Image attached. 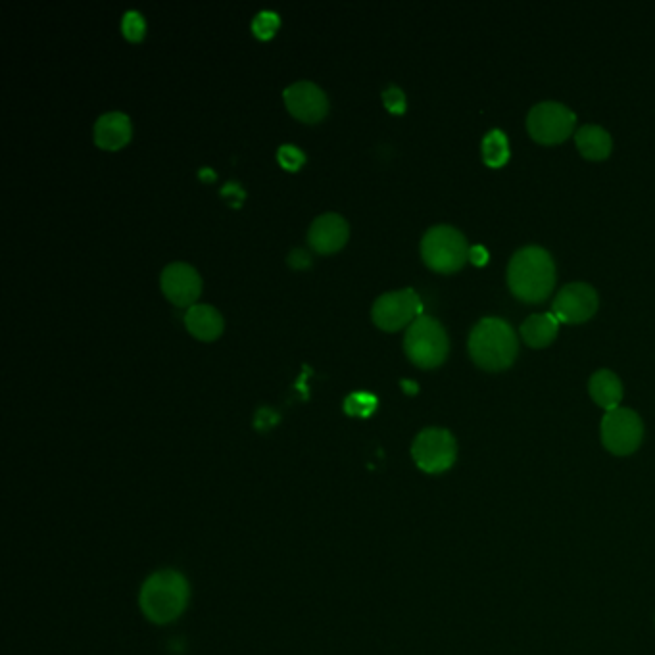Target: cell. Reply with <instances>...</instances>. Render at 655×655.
Masks as SVG:
<instances>
[{"label":"cell","mask_w":655,"mask_h":655,"mask_svg":"<svg viewBox=\"0 0 655 655\" xmlns=\"http://www.w3.org/2000/svg\"><path fill=\"white\" fill-rule=\"evenodd\" d=\"M508 285L521 302H544L556 285V266L550 252L534 244L517 250L508 266Z\"/></svg>","instance_id":"cell-1"},{"label":"cell","mask_w":655,"mask_h":655,"mask_svg":"<svg viewBox=\"0 0 655 655\" xmlns=\"http://www.w3.org/2000/svg\"><path fill=\"white\" fill-rule=\"evenodd\" d=\"M469 354L486 371H504L517 358V337L506 319L485 317L469 335Z\"/></svg>","instance_id":"cell-2"},{"label":"cell","mask_w":655,"mask_h":655,"mask_svg":"<svg viewBox=\"0 0 655 655\" xmlns=\"http://www.w3.org/2000/svg\"><path fill=\"white\" fill-rule=\"evenodd\" d=\"M141 609L148 621L164 625L175 621L189 602V583L177 571H158L141 588Z\"/></svg>","instance_id":"cell-3"},{"label":"cell","mask_w":655,"mask_h":655,"mask_svg":"<svg viewBox=\"0 0 655 655\" xmlns=\"http://www.w3.org/2000/svg\"><path fill=\"white\" fill-rule=\"evenodd\" d=\"M404 350L412 364L421 369H435L446 360L450 342L435 317L419 316L406 331Z\"/></svg>","instance_id":"cell-4"},{"label":"cell","mask_w":655,"mask_h":655,"mask_svg":"<svg viewBox=\"0 0 655 655\" xmlns=\"http://www.w3.org/2000/svg\"><path fill=\"white\" fill-rule=\"evenodd\" d=\"M421 256L433 271L454 273L469 260V246L456 227L435 225L421 241Z\"/></svg>","instance_id":"cell-5"},{"label":"cell","mask_w":655,"mask_h":655,"mask_svg":"<svg viewBox=\"0 0 655 655\" xmlns=\"http://www.w3.org/2000/svg\"><path fill=\"white\" fill-rule=\"evenodd\" d=\"M577 116L565 104L546 100L538 102L527 116V129L536 143L558 145L571 137Z\"/></svg>","instance_id":"cell-6"},{"label":"cell","mask_w":655,"mask_h":655,"mask_svg":"<svg viewBox=\"0 0 655 655\" xmlns=\"http://www.w3.org/2000/svg\"><path fill=\"white\" fill-rule=\"evenodd\" d=\"M412 456L421 471L431 475L444 473L456 463V438L446 429H425L413 440Z\"/></svg>","instance_id":"cell-7"},{"label":"cell","mask_w":655,"mask_h":655,"mask_svg":"<svg viewBox=\"0 0 655 655\" xmlns=\"http://www.w3.org/2000/svg\"><path fill=\"white\" fill-rule=\"evenodd\" d=\"M423 312L421 298L413 289L385 292L379 296L371 308L373 323L383 331H400L406 325H412Z\"/></svg>","instance_id":"cell-8"},{"label":"cell","mask_w":655,"mask_h":655,"mask_svg":"<svg viewBox=\"0 0 655 655\" xmlns=\"http://www.w3.org/2000/svg\"><path fill=\"white\" fill-rule=\"evenodd\" d=\"M644 437V425L638 413L629 408H615L602 419V442L615 456H631Z\"/></svg>","instance_id":"cell-9"},{"label":"cell","mask_w":655,"mask_h":655,"mask_svg":"<svg viewBox=\"0 0 655 655\" xmlns=\"http://www.w3.org/2000/svg\"><path fill=\"white\" fill-rule=\"evenodd\" d=\"M598 310V294L586 283H569L558 292L552 314L559 323H584Z\"/></svg>","instance_id":"cell-10"},{"label":"cell","mask_w":655,"mask_h":655,"mask_svg":"<svg viewBox=\"0 0 655 655\" xmlns=\"http://www.w3.org/2000/svg\"><path fill=\"white\" fill-rule=\"evenodd\" d=\"M162 291L171 304L177 308H191L195 306L196 300L200 298L202 292V279L198 275L195 267L185 264V262H175L166 266L162 271L160 279Z\"/></svg>","instance_id":"cell-11"},{"label":"cell","mask_w":655,"mask_h":655,"mask_svg":"<svg viewBox=\"0 0 655 655\" xmlns=\"http://www.w3.org/2000/svg\"><path fill=\"white\" fill-rule=\"evenodd\" d=\"M285 104L296 120L304 123L321 122L329 112L327 95L312 81H298L285 89Z\"/></svg>","instance_id":"cell-12"},{"label":"cell","mask_w":655,"mask_h":655,"mask_svg":"<svg viewBox=\"0 0 655 655\" xmlns=\"http://www.w3.org/2000/svg\"><path fill=\"white\" fill-rule=\"evenodd\" d=\"M350 227L348 221L339 214H323L314 219L308 231V244L317 254H333L348 241Z\"/></svg>","instance_id":"cell-13"},{"label":"cell","mask_w":655,"mask_h":655,"mask_svg":"<svg viewBox=\"0 0 655 655\" xmlns=\"http://www.w3.org/2000/svg\"><path fill=\"white\" fill-rule=\"evenodd\" d=\"M95 143L104 150H120L131 141L133 127L127 114L123 112H108L102 114L93 129Z\"/></svg>","instance_id":"cell-14"},{"label":"cell","mask_w":655,"mask_h":655,"mask_svg":"<svg viewBox=\"0 0 655 655\" xmlns=\"http://www.w3.org/2000/svg\"><path fill=\"white\" fill-rule=\"evenodd\" d=\"M185 327L195 339L210 342L221 337L223 317L208 304H195L185 312Z\"/></svg>","instance_id":"cell-15"},{"label":"cell","mask_w":655,"mask_h":655,"mask_svg":"<svg viewBox=\"0 0 655 655\" xmlns=\"http://www.w3.org/2000/svg\"><path fill=\"white\" fill-rule=\"evenodd\" d=\"M588 390L592 400L604 408L606 412H611L615 408H619L621 400H623V385L619 381V377L609 371V369H600L590 377L588 383Z\"/></svg>","instance_id":"cell-16"},{"label":"cell","mask_w":655,"mask_h":655,"mask_svg":"<svg viewBox=\"0 0 655 655\" xmlns=\"http://www.w3.org/2000/svg\"><path fill=\"white\" fill-rule=\"evenodd\" d=\"M559 319L554 314H534L521 325V337L531 348H546L558 337Z\"/></svg>","instance_id":"cell-17"},{"label":"cell","mask_w":655,"mask_h":655,"mask_svg":"<svg viewBox=\"0 0 655 655\" xmlns=\"http://www.w3.org/2000/svg\"><path fill=\"white\" fill-rule=\"evenodd\" d=\"M575 143L579 152L588 160H606L611 154V135L600 125H583L577 135Z\"/></svg>","instance_id":"cell-18"},{"label":"cell","mask_w":655,"mask_h":655,"mask_svg":"<svg viewBox=\"0 0 655 655\" xmlns=\"http://www.w3.org/2000/svg\"><path fill=\"white\" fill-rule=\"evenodd\" d=\"M481 152H483V160H485L488 168H502L508 164L510 160V143L504 131L500 129H492L490 133H486L481 145Z\"/></svg>","instance_id":"cell-19"},{"label":"cell","mask_w":655,"mask_h":655,"mask_svg":"<svg viewBox=\"0 0 655 655\" xmlns=\"http://www.w3.org/2000/svg\"><path fill=\"white\" fill-rule=\"evenodd\" d=\"M377 408V396L369 392H352L344 400V412L352 417H369Z\"/></svg>","instance_id":"cell-20"},{"label":"cell","mask_w":655,"mask_h":655,"mask_svg":"<svg viewBox=\"0 0 655 655\" xmlns=\"http://www.w3.org/2000/svg\"><path fill=\"white\" fill-rule=\"evenodd\" d=\"M122 31L127 41L141 43L146 35V22L141 12L129 10L123 14Z\"/></svg>","instance_id":"cell-21"},{"label":"cell","mask_w":655,"mask_h":655,"mask_svg":"<svg viewBox=\"0 0 655 655\" xmlns=\"http://www.w3.org/2000/svg\"><path fill=\"white\" fill-rule=\"evenodd\" d=\"M279 24H281V22H279V16H277L275 12L264 10V12H260V14L254 18V22H252V31H254V35H256L258 39L267 41V39H271V37L277 33Z\"/></svg>","instance_id":"cell-22"},{"label":"cell","mask_w":655,"mask_h":655,"mask_svg":"<svg viewBox=\"0 0 655 655\" xmlns=\"http://www.w3.org/2000/svg\"><path fill=\"white\" fill-rule=\"evenodd\" d=\"M277 160L285 170L296 171L306 162V156L296 146L283 145L277 150Z\"/></svg>","instance_id":"cell-23"},{"label":"cell","mask_w":655,"mask_h":655,"mask_svg":"<svg viewBox=\"0 0 655 655\" xmlns=\"http://www.w3.org/2000/svg\"><path fill=\"white\" fill-rule=\"evenodd\" d=\"M383 102H385L390 114H404L406 112V95L396 85H390L383 91Z\"/></svg>","instance_id":"cell-24"},{"label":"cell","mask_w":655,"mask_h":655,"mask_svg":"<svg viewBox=\"0 0 655 655\" xmlns=\"http://www.w3.org/2000/svg\"><path fill=\"white\" fill-rule=\"evenodd\" d=\"M310 262L312 260H310L308 252L302 250V248H296L289 254V266L294 267V269H304V267L310 266Z\"/></svg>","instance_id":"cell-25"},{"label":"cell","mask_w":655,"mask_h":655,"mask_svg":"<svg viewBox=\"0 0 655 655\" xmlns=\"http://www.w3.org/2000/svg\"><path fill=\"white\" fill-rule=\"evenodd\" d=\"M469 260L475 264V266H486L488 262V252H486L485 246L481 244H475L469 248Z\"/></svg>","instance_id":"cell-26"},{"label":"cell","mask_w":655,"mask_h":655,"mask_svg":"<svg viewBox=\"0 0 655 655\" xmlns=\"http://www.w3.org/2000/svg\"><path fill=\"white\" fill-rule=\"evenodd\" d=\"M400 385H402V389L406 390L408 394H415V392H417V385H415L413 381H406V379H404Z\"/></svg>","instance_id":"cell-27"}]
</instances>
